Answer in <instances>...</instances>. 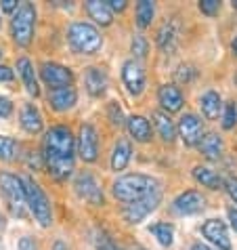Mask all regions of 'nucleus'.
Listing matches in <instances>:
<instances>
[{
  "instance_id": "0eeeda50",
  "label": "nucleus",
  "mask_w": 237,
  "mask_h": 250,
  "mask_svg": "<svg viewBox=\"0 0 237 250\" xmlns=\"http://www.w3.org/2000/svg\"><path fill=\"white\" fill-rule=\"evenodd\" d=\"M74 189H76V193H78L82 200H86V202L93 204V206H101L103 202H105L99 179H97L93 172H88V170H82V172L76 175Z\"/></svg>"
},
{
  "instance_id": "c9c22d12",
  "label": "nucleus",
  "mask_w": 237,
  "mask_h": 250,
  "mask_svg": "<svg viewBox=\"0 0 237 250\" xmlns=\"http://www.w3.org/2000/svg\"><path fill=\"white\" fill-rule=\"evenodd\" d=\"M195 78V69L191 65H180L177 72V80L178 82H191Z\"/></svg>"
},
{
  "instance_id": "7c9ffc66",
  "label": "nucleus",
  "mask_w": 237,
  "mask_h": 250,
  "mask_svg": "<svg viewBox=\"0 0 237 250\" xmlns=\"http://www.w3.org/2000/svg\"><path fill=\"white\" fill-rule=\"evenodd\" d=\"M93 244L97 250H122L105 231H101V229H95L93 231Z\"/></svg>"
},
{
  "instance_id": "dca6fc26",
  "label": "nucleus",
  "mask_w": 237,
  "mask_h": 250,
  "mask_svg": "<svg viewBox=\"0 0 237 250\" xmlns=\"http://www.w3.org/2000/svg\"><path fill=\"white\" fill-rule=\"evenodd\" d=\"M78 101V93L72 86H63V88H55V91L48 93V103L53 105V109L57 112H67L72 109Z\"/></svg>"
},
{
  "instance_id": "f3484780",
  "label": "nucleus",
  "mask_w": 237,
  "mask_h": 250,
  "mask_svg": "<svg viewBox=\"0 0 237 250\" xmlns=\"http://www.w3.org/2000/svg\"><path fill=\"white\" fill-rule=\"evenodd\" d=\"M158 99H159L162 107H164L168 114H172V112H180V107H183V103H185L183 93H180L174 84H164V86H159Z\"/></svg>"
},
{
  "instance_id": "c03bdc74",
  "label": "nucleus",
  "mask_w": 237,
  "mask_h": 250,
  "mask_svg": "<svg viewBox=\"0 0 237 250\" xmlns=\"http://www.w3.org/2000/svg\"><path fill=\"white\" fill-rule=\"evenodd\" d=\"M53 250H69V248H67V246L63 244V242H61V240H59V242H55V246H53Z\"/></svg>"
},
{
  "instance_id": "473e14b6",
  "label": "nucleus",
  "mask_w": 237,
  "mask_h": 250,
  "mask_svg": "<svg viewBox=\"0 0 237 250\" xmlns=\"http://www.w3.org/2000/svg\"><path fill=\"white\" fill-rule=\"evenodd\" d=\"M132 53H135L138 59H143L145 55H147V40H145L141 34H137V36L132 38Z\"/></svg>"
},
{
  "instance_id": "6ab92c4d",
  "label": "nucleus",
  "mask_w": 237,
  "mask_h": 250,
  "mask_svg": "<svg viewBox=\"0 0 237 250\" xmlns=\"http://www.w3.org/2000/svg\"><path fill=\"white\" fill-rule=\"evenodd\" d=\"M84 84H86V91L93 95V97H101L103 93L107 91V74L99 67H88L86 69V76H84Z\"/></svg>"
},
{
  "instance_id": "6e6552de",
  "label": "nucleus",
  "mask_w": 237,
  "mask_h": 250,
  "mask_svg": "<svg viewBox=\"0 0 237 250\" xmlns=\"http://www.w3.org/2000/svg\"><path fill=\"white\" fill-rule=\"evenodd\" d=\"M159 202H162V189H156V191H151L149 196L137 200V202H132V204H126V208H124V219L132 225L141 223L147 214L156 210Z\"/></svg>"
},
{
  "instance_id": "37998d69",
  "label": "nucleus",
  "mask_w": 237,
  "mask_h": 250,
  "mask_svg": "<svg viewBox=\"0 0 237 250\" xmlns=\"http://www.w3.org/2000/svg\"><path fill=\"white\" fill-rule=\"evenodd\" d=\"M229 221H231V225H233V229L237 231V208H229Z\"/></svg>"
},
{
  "instance_id": "4c0bfd02",
  "label": "nucleus",
  "mask_w": 237,
  "mask_h": 250,
  "mask_svg": "<svg viewBox=\"0 0 237 250\" xmlns=\"http://www.w3.org/2000/svg\"><path fill=\"white\" fill-rule=\"evenodd\" d=\"M13 114V103L6 97H0V118H9Z\"/></svg>"
},
{
  "instance_id": "79ce46f5",
  "label": "nucleus",
  "mask_w": 237,
  "mask_h": 250,
  "mask_svg": "<svg viewBox=\"0 0 237 250\" xmlns=\"http://www.w3.org/2000/svg\"><path fill=\"white\" fill-rule=\"evenodd\" d=\"M0 6H2V11L4 13H13V11H17V2L15 0H2V2H0Z\"/></svg>"
},
{
  "instance_id": "412c9836",
  "label": "nucleus",
  "mask_w": 237,
  "mask_h": 250,
  "mask_svg": "<svg viewBox=\"0 0 237 250\" xmlns=\"http://www.w3.org/2000/svg\"><path fill=\"white\" fill-rule=\"evenodd\" d=\"M17 72L19 76H21V80H23V84L27 88V93L34 95V97H38L40 95V88H38V80H36V74H34V67L30 63V59H25L21 57L17 61Z\"/></svg>"
},
{
  "instance_id": "3c124183",
  "label": "nucleus",
  "mask_w": 237,
  "mask_h": 250,
  "mask_svg": "<svg viewBox=\"0 0 237 250\" xmlns=\"http://www.w3.org/2000/svg\"><path fill=\"white\" fill-rule=\"evenodd\" d=\"M0 55H2V51H0Z\"/></svg>"
},
{
  "instance_id": "f257e3e1",
  "label": "nucleus",
  "mask_w": 237,
  "mask_h": 250,
  "mask_svg": "<svg viewBox=\"0 0 237 250\" xmlns=\"http://www.w3.org/2000/svg\"><path fill=\"white\" fill-rule=\"evenodd\" d=\"M74 135L65 126H53L44 135V160L55 179H67L74 170Z\"/></svg>"
},
{
  "instance_id": "ea45409f",
  "label": "nucleus",
  "mask_w": 237,
  "mask_h": 250,
  "mask_svg": "<svg viewBox=\"0 0 237 250\" xmlns=\"http://www.w3.org/2000/svg\"><path fill=\"white\" fill-rule=\"evenodd\" d=\"M107 6H109V11L114 13V11H124L126 9V0H107Z\"/></svg>"
},
{
  "instance_id": "c85d7f7f",
  "label": "nucleus",
  "mask_w": 237,
  "mask_h": 250,
  "mask_svg": "<svg viewBox=\"0 0 237 250\" xmlns=\"http://www.w3.org/2000/svg\"><path fill=\"white\" fill-rule=\"evenodd\" d=\"M153 15H156V4L153 2L143 0V2L137 4V23H138V27H147L151 23Z\"/></svg>"
},
{
  "instance_id": "c756f323",
  "label": "nucleus",
  "mask_w": 237,
  "mask_h": 250,
  "mask_svg": "<svg viewBox=\"0 0 237 250\" xmlns=\"http://www.w3.org/2000/svg\"><path fill=\"white\" fill-rule=\"evenodd\" d=\"M17 151H19V145H17L15 139L0 135V160L13 162V160L17 158Z\"/></svg>"
},
{
  "instance_id": "09e8293b",
  "label": "nucleus",
  "mask_w": 237,
  "mask_h": 250,
  "mask_svg": "<svg viewBox=\"0 0 237 250\" xmlns=\"http://www.w3.org/2000/svg\"><path fill=\"white\" fill-rule=\"evenodd\" d=\"M233 6H235V9H237V0H235V2H233Z\"/></svg>"
},
{
  "instance_id": "f03ea898",
  "label": "nucleus",
  "mask_w": 237,
  "mask_h": 250,
  "mask_svg": "<svg viewBox=\"0 0 237 250\" xmlns=\"http://www.w3.org/2000/svg\"><path fill=\"white\" fill-rule=\"evenodd\" d=\"M159 189V183L149 175H141V172H135V175H124L111 187L116 200H120L124 204H132L137 200H141L145 196H149L151 191Z\"/></svg>"
},
{
  "instance_id": "a878e982",
  "label": "nucleus",
  "mask_w": 237,
  "mask_h": 250,
  "mask_svg": "<svg viewBox=\"0 0 237 250\" xmlns=\"http://www.w3.org/2000/svg\"><path fill=\"white\" fill-rule=\"evenodd\" d=\"M193 177L198 179V181L204 187H208V189H220V187H222V179L216 175L214 170L206 168V166H195V168H193Z\"/></svg>"
},
{
  "instance_id": "8fccbe9b",
  "label": "nucleus",
  "mask_w": 237,
  "mask_h": 250,
  "mask_svg": "<svg viewBox=\"0 0 237 250\" xmlns=\"http://www.w3.org/2000/svg\"><path fill=\"white\" fill-rule=\"evenodd\" d=\"M235 84H237V74H235Z\"/></svg>"
},
{
  "instance_id": "e433bc0d",
  "label": "nucleus",
  "mask_w": 237,
  "mask_h": 250,
  "mask_svg": "<svg viewBox=\"0 0 237 250\" xmlns=\"http://www.w3.org/2000/svg\"><path fill=\"white\" fill-rule=\"evenodd\" d=\"M225 187H227V193L231 196V200L237 204V177H229L225 181Z\"/></svg>"
},
{
  "instance_id": "cd10ccee",
  "label": "nucleus",
  "mask_w": 237,
  "mask_h": 250,
  "mask_svg": "<svg viewBox=\"0 0 237 250\" xmlns=\"http://www.w3.org/2000/svg\"><path fill=\"white\" fill-rule=\"evenodd\" d=\"M149 231L156 235L158 242L162 246H166V248L172 246V242H174V227L170 223H153L149 227Z\"/></svg>"
},
{
  "instance_id": "f704fd0d",
  "label": "nucleus",
  "mask_w": 237,
  "mask_h": 250,
  "mask_svg": "<svg viewBox=\"0 0 237 250\" xmlns=\"http://www.w3.org/2000/svg\"><path fill=\"white\" fill-rule=\"evenodd\" d=\"M109 120L116 124V126H122L124 124V116H122V109L118 103H109Z\"/></svg>"
},
{
  "instance_id": "ddd939ff",
  "label": "nucleus",
  "mask_w": 237,
  "mask_h": 250,
  "mask_svg": "<svg viewBox=\"0 0 237 250\" xmlns=\"http://www.w3.org/2000/svg\"><path fill=\"white\" fill-rule=\"evenodd\" d=\"M206 206V198L201 196L199 191L189 189V191H183L180 196L172 202V210L177 214H195V212H201Z\"/></svg>"
},
{
  "instance_id": "de8ad7c7",
  "label": "nucleus",
  "mask_w": 237,
  "mask_h": 250,
  "mask_svg": "<svg viewBox=\"0 0 237 250\" xmlns=\"http://www.w3.org/2000/svg\"><path fill=\"white\" fill-rule=\"evenodd\" d=\"M233 53H235V55H237V38H235V40H233Z\"/></svg>"
},
{
  "instance_id": "a211bd4d",
  "label": "nucleus",
  "mask_w": 237,
  "mask_h": 250,
  "mask_svg": "<svg viewBox=\"0 0 237 250\" xmlns=\"http://www.w3.org/2000/svg\"><path fill=\"white\" fill-rule=\"evenodd\" d=\"M19 122H21V126L25 133L30 135H38L40 130H42V114L38 112L36 105H32V103H25L21 107V114H19Z\"/></svg>"
},
{
  "instance_id": "2eb2a0df",
  "label": "nucleus",
  "mask_w": 237,
  "mask_h": 250,
  "mask_svg": "<svg viewBox=\"0 0 237 250\" xmlns=\"http://www.w3.org/2000/svg\"><path fill=\"white\" fill-rule=\"evenodd\" d=\"M178 133L185 145H198L201 141V133H204L201 120L195 114H185L178 120Z\"/></svg>"
},
{
  "instance_id": "a19ab883",
  "label": "nucleus",
  "mask_w": 237,
  "mask_h": 250,
  "mask_svg": "<svg viewBox=\"0 0 237 250\" xmlns=\"http://www.w3.org/2000/svg\"><path fill=\"white\" fill-rule=\"evenodd\" d=\"M15 76H13V69L6 65H0V82H11Z\"/></svg>"
},
{
  "instance_id": "9d476101",
  "label": "nucleus",
  "mask_w": 237,
  "mask_h": 250,
  "mask_svg": "<svg viewBox=\"0 0 237 250\" xmlns=\"http://www.w3.org/2000/svg\"><path fill=\"white\" fill-rule=\"evenodd\" d=\"M78 154L84 162H95L99 156V137L93 124H82L78 137Z\"/></svg>"
},
{
  "instance_id": "58836bf2",
  "label": "nucleus",
  "mask_w": 237,
  "mask_h": 250,
  "mask_svg": "<svg viewBox=\"0 0 237 250\" xmlns=\"http://www.w3.org/2000/svg\"><path fill=\"white\" fill-rule=\"evenodd\" d=\"M19 250H38L36 240L30 238V235H23V238L19 240Z\"/></svg>"
},
{
  "instance_id": "7ed1b4c3",
  "label": "nucleus",
  "mask_w": 237,
  "mask_h": 250,
  "mask_svg": "<svg viewBox=\"0 0 237 250\" xmlns=\"http://www.w3.org/2000/svg\"><path fill=\"white\" fill-rule=\"evenodd\" d=\"M21 183H23V191H25L27 210L34 214V219L42 227H48L53 223V212H51V202H48L46 193L32 177H21Z\"/></svg>"
},
{
  "instance_id": "4468645a",
  "label": "nucleus",
  "mask_w": 237,
  "mask_h": 250,
  "mask_svg": "<svg viewBox=\"0 0 237 250\" xmlns=\"http://www.w3.org/2000/svg\"><path fill=\"white\" fill-rule=\"evenodd\" d=\"M178 32H180V25L177 19H168V21L162 23V27H159V32H158V46L164 55H172L177 51Z\"/></svg>"
},
{
  "instance_id": "bb28decb",
  "label": "nucleus",
  "mask_w": 237,
  "mask_h": 250,
  "mask_svg": "<svg viewBox=\"0 0 237 250\" xmlns=\"http://www.w3.org/2000/svg\"><path fill=\"white\" fill-rule=\"evenodd\" d=\"M153 120H156V128H158V133L159 137L164 139V141H174V124L172 120L168 118V114H164V112H153Z\"/></svg>"
},
{
  "instance_id": "a18cd8bd",
  "label": "nucleus",
  "mask_w": 237,
  "mask_h": 250,
  "mask_svg": "<svg viewBox=\"0 0 237 250\" xmlns=\"http://www.w3.org/2000/svg\"><path fill=\"white\" fill-rule=\"evenodd\" d=\"M191 250H212V248H208V246H204V244H193Z\"/></svg>"
},
{
  "instance_id": "f8f14e48",
  "label": "nucleus",
  "mask_w": 237,
  "mask_h": 250,
  "mask_svg": "<svg viewBox=\"0 0 237 250\" xmlns=\"http://www.w3.org/2000/svg\"><path fill=\"white\" fill-rule=\"evenodd\" d=\"M201 233H204L214 246H218V250H231L233 248L231 238H229V231H227V225L222 223L220 219H208L204 223V227H201Z\"/></svg>"
},
{
  "instance_id": "5701e85b",
  "label": "nucleus",
  "mask_w": 237,
  "mask_h": 250,
  "mask_svg": "<svg viewBox=\"0 0 237 250\" xmlns=\"http://www.w3.org/2000/svg\"><path fill=\"white\" fill-rule=\"evenodd\" d=\"M86 11H88V15L101 25H109L111 21H114V13L109 11L107 2H101V0H88Z\"/></svg>"
},
{
  "instance_id": "4be33fe9",
  "label": "nucleus",
  "mask_w": 237,
  "mask_h": 250,
  "mask_svg": "<svg viewBox=\"0 0 237 250\" xmlns=\"http://www.w3.org/2000/svg\"><path fill=\"white\" fill-rule=\"evenodd\" d=\"M198 145H199V151L208 160H218L222 156V139L216 133H208L206 137H201V141Z\"/></svg>"
},
{
  "instance_id": "9b49d317",
  "label": "nucleus",
  "mask_w": 237,
  "mask_h": 250,
  "mask_svg": "<svg viewBox=\"0 0 237 250\" xmlns=\"http://www.w3.org/2000/svg\"><path fill=\"white\" fill-rule=\"evenodd\" d=\"M122 80L128 88V93L138 97L145 91V69H143V65L135 59L126 61L124 67H122Z\"/></svg>"
},
{
  "instance_id": "20e7f679",
  "label": "nucleus",
  "mask_w": 237,
  "mask_h": 250,
  "mask_svg": "<svg viewBox=\"0 0 237 250\" xmlns=\"http://www.w3.org/2000/svg\"><path fill=\"white\" fill-rule=\"evenodd\" d=\"M67 40H69V46L80 55H95L103 44L99 30L90 23H84V21H76V23L69 25Z\"/></svg>"
},
{
  "instance_id": "b1692460",
  "label": "nucleus",
  "mask_w": 237,
  "mask_h": 250,
  "mask_svg": "<svg viewBox=\"0 0 237 250\" xmlns=\"http://www.w3.org/2000/svg\"><path fill=\"white\" fill-rule=\"evenodd\" d=\"M130 143L126 141V139H120V141L116 143L114 147V154H111V168L114 170H124L126 168V164L130 162Z\"/></svg>"
},
{
  "instance_id": "423d86ee",
  "label": "nucleus",
  "mask_w": 237,
  "mask_h": 250,
  "mask_svg": "<svg viewBox=\"0 0 237 250\" xmlns=\"http://www.w3.org/2000/svg\"><path fill=\"white\" fill-rule=\"evenodd\" d=\"M0 193L4 196L11 212L15 214V217L23 219L27 214V204H25V191H23L21 179L11 175V172H2V175H0Z\"/></svg>"
},
{
  "instance_id": "39448f33",
  "label": "nucleus",
  "mask_w": 237,
  "mask_h": 250,
  "mask_svg": "<svg viewBox=\"0 0 237 250\" xmlns=\"http://www.w3.org/2000/svg\"><path fill=\"white\" fill-rule=\"evenodd\" d=\"M34 27H36V9L30 2H21L11 19L13 40L19 46H27L34 38Z\"/></svg>"
},
{
  "instance_id": "1a4fd4ad",
  "label": "nucleus",
  "mask_w": 237,
  "mask_h": 250,
  "mask_svg": "<svg viewBox=\"0 0 237 250\" xmlns=\"http://www.w3.org/2000/svg\"><path fill=\"white\" fill-rule=\"evenodd\" d=\"M40 78H42L48 88L55 91V88H63V86H69L74 80V74L72 69L65 67V65H59V63H42L40 65Z\"/></svg>"
},
{
  "instance_id": "72a5a7b5",
  "label": "nucleus",
  "mask_w": 237,
  "mask_h": 250,
  "mask_svg": "<svg viewBox=\"0 0 237 250\" xmlns=\"http://www.w3.org/2000/svg\"><path fill=\"white\" fill-rule=\"evenodd\" d=\"M199 11L212 17V15H216V13L220 11V2H218V0H201V2H199Z\"/></svg>"
},
{
  "instance_id": "aec40b11",
  "label": "nucleus",
  "mask_w": 237,
  "mask_h": 250,
  "mask_svg": "<svg viewBox=\"0 0 237 250\" xmlns=\"http://www.w3.org/2000/svg\"><path fill=\"white\" fill-rule=\"evenodd\" d=\"M126 126H128V133L135 137V141H138V143H147L151 139V126H149L147 118L130 116L128 122H126Z\"/></svg>"
},
{
  "instance_id": "2f4dec72",
  "label": "nucleus",
  "mask_w": 237,
  "mask_h": 250,
  "mask_svg": "<svg viewBox=\"0 0 237 250\" xmlns=\"http://www.w3.org/2000/svg\"><path fill=\"white\" fill-rule=\"evenodd\" d=\"M237 122V107L235 103H227L225 105V114H222V128H233Z\"/></svg>"
},
{
  "instance_id": "49530a36",
  "label": "nucleus",
  "mask_w": 237,
  "mask_h": 250,
  "mask_svg": "<svg viewBox=\"0 0 237 250\" xmlns=\"http://www.w3.org/2000/svg\"><path fill=\"white\" fill-rule=\"evenodd\" d=\"M4 227H6V221H4V217H2V214H0V231H2Z\"/></svg>"
},
{
  "instance_id": "393cba45",
  "label": "nucleus",
  "mask_w": 237,
  "mask_h": 250,
  "mask_svg": "<svg viewBox=\"0 0 237 250\" xmlns=\"http://www.w3.org/2000/svg\"><path fill=\"white\" fill-rule=\"evenodd\" d=\"M199 105H201V112H204V116L208 118V120H216V118H218V114H220L222 103H220V97H218V93L208 91V93L201 95Z\"/></svg>"
}]
</instances>
